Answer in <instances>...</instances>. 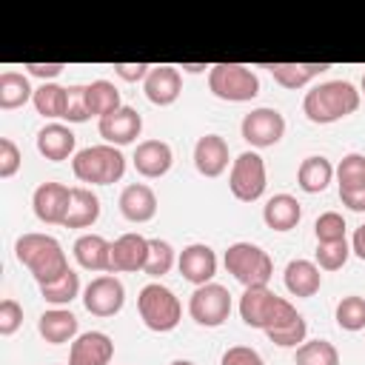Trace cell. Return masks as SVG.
I'll return each instance as SVG.
<instances>
[{"instance_id": "obj_1", "label": "cell", "mask_w": 365, "mask_h": 365, "mask_svg": "<svg viewBox=\"0 0 365 365\" xmlns=\"http://www.w3.org/2000/svg\"><path fill=\"white\" fill-rule=\"evenodd\" d=\"M14 257L20 265L29 268L37 285H48L68 271V257L51 234H37V231L20 234L14 242Z\"/></svg>"}, {"instance_id": "obj_2", "label": "cell", "mask_w": 365, "mask_h": 365, "mask_svg": "<svg viewBox=\"0 0 365 365\" xmlns=\"http://www.w3.org/2000/svg\"><path fill=\"white\" fill-rule=\"evenodd\" d=\"M359 88L348 80H328V83H317L314 88L305 91L302 97V111L311 123L317 125H328L336 123L348 114H354L359 108Z\"/></svg>"}, {"instance_id": "obj_3", "label": "cell", "mask_w": 365, "mask_h": 365, "mask_svg": "<svg viewBox=\"0 0 365 365\" xmlns=\"http://www.w3.org/2000/svg\"><path fill=\"white\" fill-rule=\"evenodd\" d=\"M240 317L248 328L274 331V328H282V325L294 322L299 317V311L285 297H277L268 285H259V288H245L242 291Z\"/></svg>"}, {"instance_id": "obj_4", "label": "cell", "mask_w": 365, "mask_h": 365, "mask_svg": "<svg viewBox=\"0 0 365 365\" xmlns=\"http://www.w3.org/2000/svg\"><path fill=\"white\" fill-rule=\"evenodd\" d=\"M71 171L80 182H91V185H111L120 182L125 174V157L117 145L100 143V145H88L80 148L71 157Z\"/></svg>"}, {"instance_id": "obj_5", "label": "cell", "mask_w": 365, "mask_h": 365, "mask_svg": "<svg viewBox=\"0 0 365 365\" xmlns=\"http://www.w3.org/2000/svg\"><path fill=\"white\" fill-rule=\"evenodd\" d=\"M225 271L245 288H259V285H268L271 277H274V259L268 257L265 248H259L257 242H231L225 257Z\"/></svg>"}, {"instance_id": "obj_6", "label": "cell", "mask_w": 365, "mask_h": 365, "mask_svg": "<svg viewBox=\"0 0 365 365\" xmlns=\"http://www.w3.org/2000/svg\"><path fill=\"white\" fill-rule=\"evenodd\" d=\"M137 311H140L143 325L148 331H154V334H168L182 319L180 299L174 297L171 288H165L160 282H148V285L140 288V294H137Z\"/></svg>"}, {"instance_id": "obj_7", "label": "cell", "mask_w": 365, "mask_h": 365, "mask_svg": "<svg viewBox=\"0 0 365 365\" xmlns=\"http://www.w3.org/2000/svg\"><path fill=\"white\" fill-rule=\"evenodd\" d=\"M208 88L217 100L248 103L259 94V77L242 63H214L208 68Z\"/></svg>"}, {"instance_id": "obj_8", "label": "cell", "mask_w": 365, "mask_h": 365, "mask_svg": "<svg viewBox=\"0 0 365 365\" xmlns=\"http://www.w3.org/2000/svg\"><path fill=\"white\" fill-rule=\"evenodd\" d=\"M268 185V171H265V160L257 151H242L237 154V160L231 163L228 171V188L240 202H257L265 194Z\"/></svg>"}, {"instance_id": "obj_9", "label": "cell", "mask_w": 365, "mask_h": 365, "mask_svg": "<svg viewBox=\"0 0 365 365\" xmlns=\"http://www.w3.org/2000/svg\"><path fill=\"white\" fill-rule=\"evenodd\" d=\"M188 314L202 328H220L231 314V294L220 282L197 285L188 299Z\"/></svg>"}, {"instance_id": "obj_10", "label": "cell", "mask_w": 365, "mask_h": 365, "mask_svg": "<svg viewBox=\"0 0 365 365\" xmlns=\"http://www.w3.org/2000/svg\"><path fill=\"white\" fill-rule=\"evenodd\" d=\"M240 134L251 148H271L285 134V117L279 108H271V106L251 108L240 123Z\"/></svg>"}, {"instance_id": "obj_11", "label": "cell", "mask_w": 365, "mask_h": 365, "mask_svg": "<svg viewBox=\"0 0 365 365\" xmlns=\"http://www.w3.org/2000/svg\"><path fill=\"white\" fill-rule=\"evenodd\" d=\"M83 305L94 317H114L125 305V288L114 274H100L83 288Z\"/></svg>"}, {"instance_id": "obj_12", "label": "cell", "mask_w": 365, "mask_h": 365, "mask_svg": "<svg viewBox=\"0 0 365 365\" xmlns=\"http://www.w3.org/2000/svg\"><path fill=\"white\" fill-rule=\"evenodd\" d=\"M71 205V188L63 182H40L31 194L34 217L46 225H63Z\"/></svg>"}, {"instance_id": "obj_13", "label": "cell", "mask_w": 365, "mask_h": 365, "mask_svg": "<svg viewBox=\"0 0 365 365\" xmlns=\"http://www.w3.org/2000/svg\"><path fill=\"white\" fill-rule=\"evenodd\" d=\"M177 268L182 274V279H188L191 285H205V282H214V274H217V254L211 245L205 242H191L180 251L177 257Z\"/></svg>"}, {"instance_id": "obj_14", "label": "cell", "mask_w": 365, "mask_h": 365, "mask_svg": "<svg viewBox=\"0 0 365 365\" xmlns=\"http://www.w3.org/2000/svg\"><path fill=\"white\" fill-rule=\"evenodd\" d=\"M148 259V240L143 234H123L111 242V265L108 274H134L143 271Z\"/></svg>"}, {"instance_id": "obj_15", "label": "cell", "mask_w": 365, "mask_h": 365, "mask_svg": "<svg viewBox=\"0 0 365 365\" xmlns=\"http://www.w3.org/2000/svg\"><path fill=\"white\" fill-rule=\"evenodd\" d=\"M97 131H100V137H103L108 145H128V143H134V140L140 137V131H143V117H140L137 108L123 106V108H117L114 114L103 117V120L97 123Z\"/></svg>"}, {"instance_id": "obj_16", "label": "cell", "mask_w": 365, "mask_h": 365, "mask_svg": "<svg viewBox=\"0 0 365 365\" xmlns=\"http://www.w3.org/2000/svg\"><path fill=\"white\" fill-rule=\"evenodd\" d=\"M111 356L114 339L103 331H86L68 348V365H108Z\"/></svg>"}, {"instance_id": "obj_17", "label": "cell", "mask_w": 365, "mask_h": 365, "mask_svg": "<svg viewBox=\"0 0 365 365\" xmlns=\"http://www.w3.org/2000/svg\"><path fill=\"white\" fill-rule=\"evenodd\" d=\"M228 163H234L228 157V143L225 137L220 134H202L197 143H194V168L202 174V177H220Z\"/></svg>"}, {"instance_id": "obj_18", "label": "cell", "mask_w": 365, "mask_h": 365, "mask_svg": "<svg viewBox=\"0 0 365 365\" xmlns=\"http://www.w3.org/2000/svg\"><path fill=\"white\" fill-rule=\"evenodd\" d=\"M143 91L148 97V103L154 106H171L177 103L180 91H182V74L177 66H154L143 83Z\"/></svg>"}, {"instance_id": "obj_19", "label": "cell", "mask_w": 365, "mask_h": 365, "mask_svg": "<svg viewBox=\"0 0 365 365\" xmlns=\"http://www.w3.org/2000/svg\"><path fill=\"white\" fill-rule=\"evenodd\" d=\"M131 160H134L137 174H143L148 180H157V177L168 174V168L174 163V151L165 140H143V143H137Z\"/></svg>"}, {"instance_id": "obj_20", "label": "cell", "mask_w": 365, "mask_h": 365, "mask_svg": "<svg viewBox=\"0 0 365 365\" xmlns=\"http://www.w3.org/2000/svg\"><path fill=\"white\" fill-rule=\"evenodd\" d=\"M117 205H120V214L128 222H148L157 214V194L145 182H131L120 191Z\"/></svg>"}, {"instance_id": "obj_21", "label": "cell", "mask_w": 365, "mask_h": 365, "mask_svg": "<svg viewBox=\"0 0 365 365\" xmlns=\"http://www.w3.org/2000/svg\"><path fill=\"white\" fill-rule=\"evenodd\" d=\"M74 148H77V137L63 123H48L37 131V151H40V157H46L51 163H63V160L74 157L77 154Z\"/></svg>"}, {"instance_id": "obj_22", "label": "cell", "mask_w": 365, "mask_h": 365, "mask_svg": "<svg viewBox=\"0 0 365 365\" xmlns=\"http://www.w3.org/2000/svg\"><path fill=\"white\" fill-rule=\"evenodd\" d=\"M77 317L68 308H48L40 314L37 319V331L48 345H63V342H74L77 334Z\"/></svg>"}, {"instance_id": "obj_23", "label": "cell", "mask_w": 365, "mask_h": 365, "mask_svg": "<svg viewBox=\"0 0 365 365\" xmlns=\"http://www.w3.org/2000/svg\"><path fill=\"white\" fill-rule=\"evenodd\" d=\"M302 220V202L291 194H274L262 205V222L274 231H291Z\"/></svg>"}, {"instance_id": "obj_24", "label": "cell", "mask_w": 365, "mask_h": 365, "mask_svg": "<svg viewBox=\"0 0 365 365\" xmlns=\"http://www.w3.org/2000/svg\"><path fill=\"white\" fill-rule=\"evenodd\" d=\"M71 254H74L77 265L86 271H108V265H111V242L103 234L77 237Z\"/></svg>"}, {"instance_id": "obj_25", "label": "cell", "mask_w": 365, "mask_h": 365, "mask_svg": "<svg viewBox=\"0 0 365 365\" xmlns=\"http://www.w3.org/2000/svg\"><path fill=\"white\" fill-rule=\"evenodd\" d=\"M282 279H285L288 294L302 297V299L314 297L322 288V274H319V265L314 259H291L282 271Z\"/></svg>"}, {"instance_id": "obj_26", "label": "cell", "mask_w": 365, "mask_h": 365, "mask_svg": "<svg viewBox=\"0 0 365 365\" xmlns=\"http://www.w3.org/2000/svg\"><path fill=\"white\" fill-rule=\"evenodd\" d=\"M334 174H336V168L331 165L328 157L311 154V157H305V160L299 163V168H297V182H299V188H302L305 194H319V191H325V188L331 185Z\"/></svg>"}, {"instance_id": "obj_27", "label": "cell", "mask_w": 365, "mask_h": 365, "mask_svg": "<svg viewBox=\"0 0 365 365\" xmlns=\"http://www.w3.org/2000/svg\"><path fill=\"white\" fill-rule=\"evenodd\" d=\"M97 220H100V197L86 185L71 188V205H68L63 225L66 228H88Z\"/></svg>"}, {"instance_id": "obj_28", "label": "cell", "mask_w": 365, "mask_h": 365, "mask_svg": "<svg viewBox=\"0 0 365 365\" xmlns=\"http://www.w3.org/2000/svg\"><path fill=\"white\" fill-rule=\"evenodd\" d=\"M271 71V77L282 86V88H302L308 86L314 77H319L322 71H328V63H271L265 66Z\"/></svg>"}, {"instance_id": "obj_29", "label": "cell", "mask_w": 365, "mask_h": 365, "mask_svg": "<svg viewBox=\"0 0 365 365\" xmlns=\"http://www.w3.org/2000/svg\"><path fill=\"white\" fill-rule=\"evenodd\" d=\"M29 100H34V88L29 83V77L23 71H3L0 74V108L11 111V108H20L26 106Z\"/></svg>"}, {"instance_id": "obj_30", "label": "cell", "mask_w": 365, "mask_h": 365, "mask_svg": "<svg viewBox=\"0 0 365 365\" xmlns=\"http://www.w3.org/2000/svg\"><path fill=\"white\" fill-rule=\"evenodd\" d=\"M86 97H88V111L94 117H108L114 114L117 108H123V100H120V88L111 83V80H91L86 86Z\"/></svg>"}, {"instance_id": "obj_31", "label": "cell", "mask_w": 365, "mask_h": 365, "mask_svg": "<svg viewBox=\"0 0 365 365\" xmlns=\"http://www.w3.org/2000/svg\"><path fill=\"white\" fill-rule=\"evenodd\" d=\"M34 108L37 114H43L46 120H60L66 117V86L57 83H40L34 88Z\"/></svg>"}, {"instance_id": "obj_32", "label": "cell", "mask_w": 365, "mask_h": 365, "mask_svg": "<svg viewBox=\"0 0 365 365\" xmlns=\"http://www.w3.org/2000/svg\"><path fill=\"white\" fill-rule=\"evenodd\" d=\"M40 297H43L48 305H54V308L68 305L71 299L80 297V274H77L74 268H68L60 279H54V282H48V285H40Z\"/></svg>"}, {"instance_id": "obj_33", "label": "cell", "mask_w": 365, "mask_h": 365, "mask_svg": "<svg viewBox=\"0 0 365 365\" xmlns=\"http://www.w3.org/2000/svg\"><path fill=\"white\" fill-rule=\"evenodd\" d=\"M294 365H339V351L328 339H305L294 354Z\"/></svg>"}, {"instance_id": "obj_34", "label": "cell", "mask_w": 365, "mask_h": 365, "mask_svg": "<svg viewBox=\"0 0 365 365\" xmlns=\"http://www.w3.org/2000/svg\"><path fill=\"white\" fill-rule=\"evenodd\" d=\"M334 319H336V325H339L342 331H351V334L362 331V328H365V297H359V294L342 297V299L336 302Z\"/></svg>"}, {"instance_id": "obj_35", "label": "cell", "mask_w": 365, "mask_h": 365, "mask_svg": "<svg viewBox=\"0 0 365 365\" xmlns=\"http://www.w3.org/2000/svg\"><path fill=\"white\" fill-rule=\"evenodd\" d=\"M336 185L339 191H356L365 188V154L351 151L336 165Z\"/></svg>"}, {"instance_id": "obj_36", "label": "cell", "mask_w": 365, "mask_h": 365, "mask_svg": "<svg viewBox=\"0 0 365 365\" xmlns=\"http://www.w3.org/2000/svg\"><path fill=\"white\" fill-rule=\"evenodd\" d=\"M174 262H177V257H174L171 242H165V240H148V259H145V268L143 271L151 279L165 277L174 268Z\"/></svg>"}, {"instance_id": "obj_37", "label": "cell", "mask_w": 365, "mask_h": 365, "mask_svg": "<svg viewBox=\"0 0 365 365\" xmlns=\"http://www.w3.org/2000/svg\"><path fill=\"white\" fill-rule=\"evenodd\" d=\"M351 257V245L348 240H339V242H317V254H314V262L319 265V271H339Z\"/></svg>"}, {"instance_id": "obj_38", "label": "cell", "mask_w": 365, "mask_h": 365, "mask_svg": "<svg viewBox=\"0 0 365 365\" xmlns=\"http://www.w3.org/2000/svg\"><path fill=\"white\" fill-rule=\"evenodd\" d=\"M265 336H268L274 345H279V348H299V345L308 339V322H305V317L299 314L294 322H288V325H282V328H274V331H265Z\"/></svg>"}, {"instance_id": "obj_39", "label": "cell", "mask_w": 365, "mask_h": 365, "mask_svg": "<svg viewBox=\"0 0 365 365\" xmlns=\"http://www.w3.org/2000/svg\"><path fill=\"white\" fill-rule=\"evenodd\" d=\"M345 217L336 214V211H325L317 217L314 222V234H317V242H339L345 240Z\"/></svg>"}, {"instance_id": "obj_40", "label": "cell", "mask_w": 365, "mask_h": 365, "mask_svg": "<svg viewBox=\"0 0 365 365\" xmlns=\"http://www.w3.org/2000/svg\"><path fill=\"white\" fill-rule=\"evenodd\" d=\"M91 117L88 111V97H86V86L74 83V86H66V117L68 123H86Z\"/></svg>"}, {"instance_id": "obj_41", "label": "cell", "mask_w": 365, "mask_h": 365, "mask_svg": "<svg viewBox=\"0 0 365 365\" xmlns=\"http://www.w3.org/2000/svg\"><path fill=\"white\" fill-rule=\"evenodd\" d=\"M20 325H23V305L17 299H11V297L0 299V334L11 336Z\"/></svg>"}, {"instance_id": "obj_42", "label": "cell", "mask_w": 365, "mask_h": 365, "mask_svg": "<svg viewBox=\"0 0 365 365\" xmlns=\"http://www.w3.org/2000/svg\"><path fill=\"white\" fill-rule=\"evenodd\" d=\"M20 165H23L20 148H17L9 137H0V177H3V180L14 177V174L20 171Z\"/></svg>"}, {"instance_id": "obj_43", "label": "cell", "mask_w": 365, "mask_h": 365, "mask_svg": "<svg viewBox=\"0 0 365 365\" xmlns=\"http://www.w3.org/2000/svg\"><path fill=\"white\" fill-rule=\"evenodd\" d=\"M220 365H265V359L259 356V351H254L248 345H231L222 354Z\"/></svg>"}, {"instance_id": "obj_44", "label": "cell", "mask_w": 365, "mask_h": 365, "mask_svg": "<svg viewBox=\"0 0 365 365\" xmlns=\"http://www.w3.org/2000/svg\"><path fill=\"white\" fill-rule=\"evenodd\" d=\"M151 68L154 66H148V63H114V74L125 83H145Z\"/></svg>"}, {"instance_id": "obj_45", "label": "cell", "mask_w": 365, "mask_h": 365, "mask_svg": "<svg viewBox=\"0 0 365 365\" xmlns=\"http://www.w3.org/2000/svg\"><path fill=\"white\" fill-rule=\"evenodd\" d=\"M23 68H26L31 77H40L43 83H54V80L63 74L66 63H23Z\"/></svg>"}, {"instance_id": "obj_46", "label": "cell", "mask_w": 365, "mask_h": 365, "mask_svg": "<svg viewBox=\"0 0 365 365\" xmlns=\"http://www.w3.org/2000/svg\"><path fill=\"white\" fill-rule=\"evenodd\" d=\"M339 200L345 208L351 211H365V188H356V191H339Z\"/></svg>"}, {"instance_id": "obj_47", "label": "cell", "mask_w": 365, "mask_h": 365, "mask_svg": "<svg viewBox=\"0 0 365 365\" xmlns=\"http://www.w3.org/2000/svg\"><path fill=\"white\" fill-rule=\"evenodd\" d=\"M351 251H354L359 259H365V222L354 231V237H351Z\"/></svg>"}, {"instance_id": "obj_48", "label": "cell", "mask_w": 365, "mask_h": 365, "mask_svg": "<svg viewBox=\"0 0 365 365\" xmlns=\"http://www.w3.org/2000/svg\"><path fill=\"white\" fill-rule=\"evenodd\" d=\"M180 68L188 71V74H200V71H205V68H211V66H205V63H182Z\"/></svg>"}, {"instance_id": "obj_49", "label": "cell", "mask_w": 365, "mask_h": 365, "mask_svg": "<svg viewBox=\"0 0 365 365\" xmlns=\"http://www.w3.org/2000/svg\"><path fill=\"white\" fill-rule=\"evenodd\" d=\"M168 365H194V362H191V359H171Z\"/></svg>"}, {"instance_id": "obj_50", "label": "cell", "mask_w": 365, "mask_h": 365, "mask_svg": "<svg viewBox=\"0 0 365 365\" xmlns=\"http://www.w3.org/2000/svg\"><path fill=\"white\" fill-rule=\"evenodd\" d=\"M359 94H365V74H362V83H359Z\"/></svg>"}]
</instances>
